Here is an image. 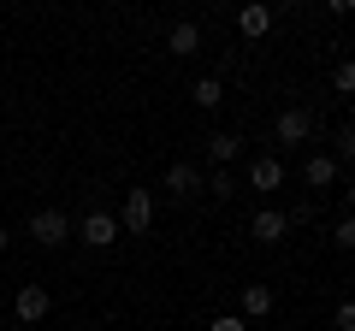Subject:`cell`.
<instances>
[{
	"mask_svg": "<svg viewBox=\"0 0 355 331\" xmlns=\"http://www.w3.org/2000/svg\"><path fill=\"white\" fill-rule=\"evenodd\" d=\"M331 319H338V331H355V302H338V314H331Z\"/></svg>",
	"mask_w": 355,
	"mask_h": 331,
	"instance_id": "cell-20",
	"label": "cell"
},
{
	"mask_svg": "<svg viewBox=\"0 0 355 331\" xmlns=\"http://www.w3.org/2000/svg\"><path fill=\"white\" fill-rule=\"evenodd\" d=\"M119 231H154V190H125V213H119Z\"/></svg>",
	"mask_w": 355,
	"mask_h": 331,
	"instance_id": "cell-2",
	"label": "cell"
},
{
	"mask_svg": "<svg viewBox=\"0 0 355 331\" xmlns=\"http://www.w3.org/2000/svg\"><path fill=\"white\" fill-rule=\"evenodd\" d=\"M279 184H284V160H279V154L249 160V190H279Z\"/></svg>",
	"mask_w": 355,
	"mask_h": 331,
	"instance_id": "cell-8",
	"label": "cell"
},
{
	"mask_svg": "<svg viewBox=\"0 0 355 331\" xmlns=\"http://www.w3.org/2000/svg\"><path fill=\"white\" fill-rule=\"evenodd\" d=\"M48 307H53V296L42 290V284H18V296H12V314L24 319V325H36V319H48Z\"/></svg>",
	"mask_w": 355,
	"mask_h": 331,
	"instance_id": "cell-5",
	"label": "cell"
},
{
	"mask_svg": "<svg viewBox=\"0 0 355 331\" xmlns=\"http://www.w3.org/2000/svg\"><path fill=\"white\" fill-rule=\"evenodd\" d=\"M331 160H349V166H355V125L338 130V154H331Z\"/></svg>",
	"mask_w": 355,
	"mask_h": 331,
	"instance_id": "cell-17",
	"label": "cell"
},
{
	"mask_svg": "<svg viewBox=\"0 0 355 331\" xmlns=\"http://www.w3.org/2000/svg\"><path fill=\"white\" fill-rule=\"evenodd\" d=\"M237 30H243L249 42H261L266 30H272V6H254V0H249V6L237 12Z\"/></svg>",
	"mask_w": 355,
	"mask_h": 331,
	"instance_id": "cell-10",
	"label": "cell"
},
{
	"mask_svg": "<svg viewBox=\"0 0 355 331\" xmlns=\"http://www.w3.org/2000/svg\"><path fill=\"white\" fill-rule=\"evenodd\" d=\"M237 154H243V136H231V130H214V136H207V160H214V166H225V172H231Z\"/></svg>",
	"mask_w": 355,
	"mask_h": 331,
	"instance_id": "cell-11",
	"label": "cell"
},
{
	"mask_svg": "<svg viewBox=\"0 0 355 331\" xmlns=\"http://www.w3.org/2000/svg\"><path fill=\"white\" fill-rule=\"evenodd\" d=\"M331 89H338V95H355V60H343L338 71H331Z\"/></svg>",
	"mask_w": 355,
	"mask_h": 331,
	"instance_id": "cell-16",
	"label": "cell"
},
{
	"mask_svg": "<svg viewBox=\"0 0 355 331\" xmlns=\"http://www.w3.org/2000/svg\"><path fill=\"white\" fill-rule=\"evenodd\" d=\"M207 195H219V202H225V195H237V178H231L225 166H214V172H207V184H202Z\"/></svg>",
	"mask_w": 355,
	"mask_h": 331,
	"instance_id": "cell-15",
	"label": "cell"
},
{
	"mask_svg": "<svg viewBox=\"0 0 355 331\" xmlns=\"http://www.w3.org/2000/svg\"><path fill=\"white\" fill-rule=\"evenodd\" d=\"M6 242H12V231H6V225H0V249H6Z\"/></svg>",
	"mask_w": 355,
	"mask_h": 331,
	"instance_id": "cell-22",
	"label": "cell"
},
{
	"mask_svg": "<svg viewBox=\"0 0 355 331\" xmlns=\"http://www.w3.org/2000/svg\"><path fill=\"white\" fill-rule=\"evenodd\" d=\"M77 237H83L89 249H113V242H119V219L107 213V207H95V213H83V225H77Z\"/></svg>",
	"mask_w": 355,
	"mask_h": 331,
	"instance_id": "cell-3",
	"label": "cell"
},
{
	"mask_svg": "<svg viewBox=\"0 0 355 331\" xmlns=\"http://www.w3.org/2000/svg\"><path fill=\"white\" fill-rule=\"evenodd\" d=\"M30 237H36L42 249H60V242H71V219H65L60 207H36V213H30Z\"/></svg>",
	"mask_w": 355,
	"mask_h": 331,
	"instance_id": "cell-1",
	"label": "cell"
},
{
	"mask_svg": "<svg viewBox=\"0 0 355 331\" xmlns=\"http://www.w3.org/2000/svg\"><path fill=\"white\" fill-rule=\"evenodd\" d=\"M343 195H349V213H355V178H349V184H343Z\"/></svg>",
	"mask_w": 355,
	"mask_h": 331,
	"instance_id": "cell-21",
	"label": "cell"
},
{
	"mask_svg": "<svg viewBox=\"0 0 355 331\" xmlns=\"http://www.w3.org/2000/svg\"><path fill=\"white\" fill-rule=\"evenodd\" d=\"M284 231H291V213H279V207H266V213H254V225H249V237L254 242H284Z\"/></svg>",
	"mask_w": 355,
	"mask_h": 331,
	"instance_id": "cell-6",
	"label": "cell"
},
{
	"mask_svg": "<svg viewBox=\"0 0 355 331\" xmlns=\"http://www.w3.org/2000/svg\"><path fill=\"white\" fill-rule=\"evenodd\" d=\"M272 307H279L272 284H243V319H266Z\"/></svg>",
	"mask_w": 355,
	"mask_h": 331,
	"instance_id": "cell-9",
	"label": "cell"
},
{
	"mask_svg": "<svg viewBox=\"0 0 355 331\" xmlns=\"http://www.w3.org/2000/svg\"><path fill=\"white\" fill-rule=\"evenodd\" d=\"M302 178H308V190H331V184H338V160H331V154H314V160L302 166Z\"/></svg>",
	"mask_w": 355,
	"mask_h": 331,
	"instance_id": "cell-13",
	"label": "cell"
},
{
	"mask_svg": "<svg viewBox=\"0 0 355 331\" xmlns=\"http://www.w3.org/2000/svg\"><path fill=\"white\" fill-rule=\"evenodd\" d=\"M338 249H355V213L338 219Z\"/></svg>",
	"mask_w": 355,
	"mask_h": 331,
	"instance_id": "cell-18",
	"label": "cell"
},
{
	"mask_svg": "<svg viewBox=\"0 0 355 331\" xmlns=\"http://www.w3.org/2000/svg\"><path fill=\"white\" fill-rule=\"evenodd\" d=\"M207 331H249V319H243V314H225V319H214Z\"/></svg>",
	"mask_w": 355,
	"mask_h": 331,
	"instance_id": "cell-19",
	"label": "cell"
},
{
	"mask_svg": "<svg viewBox=\"0 0 355 331\" xmlns=\"http://www.w3.org/2000/svg\"><path fill=\"white\" fill-rule=\"evenodd\" d=\"M196 48H202V24H190V18H178V24L166 30V53H178V60H190Z\"/></svg>",
	"mask_w": 355,
	"mask_h": 331,
	"instance_id": "cell-7",
	"label": "cell"
},
{
	"mask_svg": "<svg viewBox=\"0 0 355 331\" xmlns=\"http://www.w3.org/2000/svg\"><path fill=\"white\" fill-rule=\"evenodd\" d=\"M166 190H172V195H196V190H202V166L178 160L172 172H166Z\"/></svg>",
	"mask_w": 355,
	"mask_h": 331,
	"instance_id": "cell-12",
	"label": "cell"
},
{
	"mask_svg": "<svg viewBox=\"0 0 355 331\" xmlns=\"http://www.w3.org/2000/svg\"><path fill=\"white\" fill-rule=\"evenodd\" d=\"M190 95H196V107H202V113H207V107H219V101H225V89H219V77H196V83H190Z\"/></svg>",
	"mask_w": 355,
	"mask_h": 331,
	"instance_id": "cell-14",
	"label": "cell"
},
{
	"mask_svg": "<svg viewBox=\"0 0 355 331\" xmlns=\"http://www.w3.org/2000/svg\"><path fill=\"white\" fill-rule=\"evenodd\" d=\"M272 136H279L284 148H296V142H308V136H314V118H308L302 107H284V113L272 118Z\"/></svg>",
	"mask_w": 355,
	"mask_h": 331,
	"instance_id": "cell-4",
	"label": "cell"
}]
</instances>
